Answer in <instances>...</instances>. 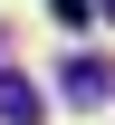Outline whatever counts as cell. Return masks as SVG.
<instances>
[{
    "mask_svg": "<svg viewBox=\"0 0 115 125\" xmlns=\"http://www.w3.org/2000/svg\"><path fill=\"white\" fill-rule=\"evenodd\" d=\"M38 115H48V96L19 77V67H0V125H38Z\"/></svg>",
    "mask_w": 115,
    "mask_h": 125,
    "instance_id": "obj_1",
    "label": "cell"
},
{
    "mask_svg": "<svg viewBox=\"0 0 115 125\" xmlns=\"http://www.w3.org/2000/svg\"><path fill=\"white\" fill-rule=\"evenodd\" d=\"M48 19H58V29H86V19H96V0H48Z\"/></svg>",
    "mask_w": 115,
    "mask_h": 125,
    "instance_id": "obj_3",
    "label": "cell"
},
{
    "mask_svg": "<svg viewBox=\"0 0 115 125\" xmlns=\"http://www.w3.org/2000/svg\"><path fill=\"white\" fill-rule=\"evenodd\" d=\"M106 96H115V67L106 58H77L67 67V106H106Z\"/></svg>",
    "mask_w": 115,
    "mask_h": 125,
    "instance_id": "obj_2",
    "label": "cell"
},
{
    "mask_svg": "<svg viewBox=\"0 0 115 125\" xmlns=\"http://www.w3.org/2000/svg\"><path fill=\"white\" fill-rule=\"evenodd\" d=\"M96 10H106V19H115V0H96Z\"/></svg>",
    "mask_w": 115,
    "mask_h": 125,
    "instance_id": "obj_4",
    "label": "cell"
}]
</instances>
